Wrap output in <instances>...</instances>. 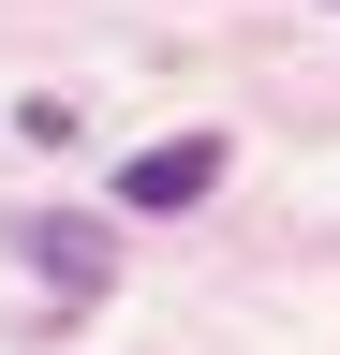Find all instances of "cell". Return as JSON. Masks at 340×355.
Wrapping results in <instances>:
<instances>
[{
	"instance_id": "1",
	"label": "cell",
	"mask_w": 340,
	"mask_h": 355,
	"mask_svg": "<svg viewBox=\"0 0 340 355\" xmlns=\"http://www.w3.org/2000/svg\"><path fill=\"white\" fill-rule=\"evenodd\" d=\"M207 193H222V133H163V148H134V163H118V207H134V222L207 207Z\"/></svg>"
},
{
	"instance_id": "2",
	"label": "cell",
	"mask_w": 340,
	"mask_h": 355,
	"mask_svg": "<svg viewBox=\"0 0 340 355\" xmlns=\"http://www.w3.org/2000/svg\"><path fill=\"white\" fill-rule=\"evenodd\" d=\"M15 252L45 266L60 296H104V222H74V207H45V222H15Z\"/></svg>"
}]
</instances>
